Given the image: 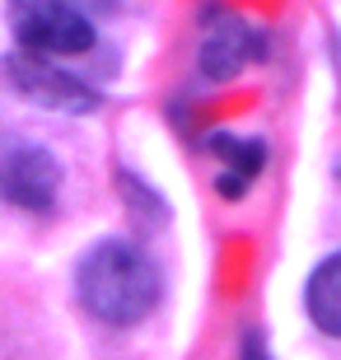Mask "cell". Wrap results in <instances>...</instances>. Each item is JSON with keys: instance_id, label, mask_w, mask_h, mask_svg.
<instances>
[{"instance_id": "cell-1", "label": "cell", "mask_w": 341, "mask_h": 360, "mask_svg": "<svg viewBox=\"0 0 341 360\" xmlns=\"http://www.w3.org/2000/svg\"><path fill=\"white\" fill-rule=\"evenodd\" d=\"M79 304L112 328H131L159 304V267L127 239H103L79 262Z\"/></svg>"}, {"instance_id": "cell-2", "label": "cell", "mask_w": 341, "mask_h": 360, "mask_svg": "<svg viewBox=\"0 0 341 360\" xmlns=\"http://www.w3.org/2000/svg\"><path fill=\"white\" fill-rule=\"evenodd\" d=\"M61 192V160L28 136L0 131V201L24 211H52Z\"/></svg>"}, {"instance_id": "cell-3", "label": "cell", "mask_w": 341, "mask_h": 360, "mask_svg": "<svg viewBox=\"0 0 341 360\" xmlns=\"http://www.w3.org/2000/svg\"><path fill=\"white\" fill-rule=\"evenodd\" d=\"M14 38L24 42L28 56H75L94 47V24L70 5H47V0H28L10 10Z\"/></svg>"}, {"instance_id": "cell-4", "label": "cell", "mask_w": 341, "mask_h": 360, "mask_svg": "<svg viewBox=\"0 0 341 360\" xmlns=\"http://www.w3.org/2000/svg\"><path fill=\"white\" fill-rule=\"evenodd\" d=\"M0 75H5V84L14 94H24L28 103L52 108V112H89V108H98V89L94 84H84L79 75L42 61V56L14 52L0 61Z\"/></svg>"}, {"instance_id": "cell-5", "label": "cell", "mask_w": 341, "mask_h": 360, "mask_svg": "<svg viewBox=\"0 0 341 360\" xmlns=\"http://www.w3.org/2000/svg\"><path fill=\"white\" fill-rule=\"evenodd\" d=\"M252 56H262V42L243 19L234 14H215L201 33V70L210 80H229L234 70H243Z\"/></svg>"}, {"instance_id": "cell-6", "label": "cell", "mask_w": 341, "mask_h": 360, "mask_svg": "<svg viewBox=\"0 0 341 360\" xmlns=\"http://www.w3.org/2000/svg\"><path fill=\"white\" fill-rule=\"evenodd\" d=\"M206 150L215 155V160L224 164V174H220V197H243V187L252 183V178L262 174V164H266V146L262 141H238V136H210Z\"/></svg>"}, {"instance_id": "cell-7", "label": "cell", "mask_w": 341, "mask_h": 360, "mask_svg": "<svg viewBox=\"0 0 341 360\" xmlns=\"http://www.w3.org/2000/svg\"><path fill=\"white\" fill-rule=\"evenodd\" d=\"M304 304H309V319L323 328L328 337H341V253L323 257L309 276V290H304Z\"/></svg>"}, {"instance_id": "cell-8", "label": "cell", "mask_w": 341, "mask_h": 360, "mask_svg": "<svg viewBox=\"0 0 341 360\" xmlns=\"http://www.w3.org/2000/svg\"><path fill=\"white\" fill-rule=\"evenodd\" d=\"M243 360H271L262 351V337H243Z\"/></svg>"}]
</instances>
